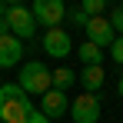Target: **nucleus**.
I'll return each mask as SVG.
<instances>
[{
  "mask_svg": "<svg viewBox=\"0 0 123 123\" xmlns=\"http://www.w3.org/2000/svg\"><path fill=\"white\" fill-rule=\"evenodd\" d=\"M77 53H80V60H83V67H103V50L100 47H93V43L86 40L80 47V50H77Z\"/></svg>",
  "mask_w": 123,
  "mask_h": 123,
  "instance_id": "9b49d317",
  "label": "nucleus"
},
{
  "mask_svg": "<svg viewBox=\"0 0 123 123\" xmlns=\"http://www.w3.org/2000/svg\"><path fill=\"white\" fill-rule=\"evenodd\" d=\"M67 20H73V23H77V27H83V30H86V23H90V17H86V13H83L80 7H73V10H70V13H67Z\"/></svg>",
  "mask_w": 123,
  "mask_h": 123,
  "instance_id": "2eb2a0df",
  "label": "nucleus"
},
{
  "mask_svg": "<svg viewBox=\"0 0 123 123\" xmlns=\"http://www.w3.org/2000/svg\"><path fill=\"white\" fill-rule=\"evenodd\" d=\"M17 63H23V40L7 33V37H0V70H10Z\"/></svg>",
  "mask_w": 123,
  "mask_h": 123,
  "instance_id": "6e6552de",
  "label": "nucleus"
},
{
  "mask_svg": "<svg viewBox=\"0 0 123 123\" xmlns=\"http://www.w3.org/2000/svg\"><path fill=\"white\" fill-rule=\"evenodd\" d=\"M117 93H120V97H123V77H120V80H117Z\"/></svg>",
  "mask_w": 123,
  "mask_h": 123,
  "instance_id": "aec40b11",
  "label": "nucleus"
},
{
  "mask_svg": "<svg viewBox=\"0 0 123 123\" xmlns=\"http://www.w3.org/2000/svg\"><path fill=\"white\" fill-rule=\"evenodd\" d=\"M7 23H10V33L20 37V40H30V37L37 33V20H33V13H30V7H20V3L10 7Z\"/></svg>",
  "mask_w": 123,
  "mask_h": 123,
  "instance_id": "20e7f679",
  "label": "nucleus"
},
{
  "mask_svg": "<svg viewBox=\"0 0 123 123\" xmlns=\"http://www.w3.org/2000/svg\"><path fill=\"white\" fill-rule=\"evenodd\" d=\"M70 117H73V123H97L100 120V97L97 93H80L70 103Z\"/></svg>",
  "mask_w": 123,
  "mask_h": 123,
  "instance_id": "39448f33",
  "label": "nucleus"
},
{
  "mask_svg": "<svg viewBox=\"0 0 123 123\" xmlns=\"http://www.w3.org/2000/svg\"><path fill=\"white\" fill-rule=\"evenodd\" d=\"M40 113L47 117V120H60L63 113H70V100H67V93L50 90L47 97H40Z\"/></svg>",
  "mask_w": 123,
  "mask_h": 123,
  "instance_id": "1a4fd4ad",
  "label": "nucleus"
},
{
  "mask_svg": "<svg viewBox=\"0 0 123 123\" xmlns=\"http://www.w3.org/2000/svg\"><path fill=\"white\" fill-rule=\"evenodd\" d=\"M17 83H20V90L30 97H47L50 90H53V73L47 70V63L40 60H27L20 63V77H17Z\"/></svg>",
  "mask_w": 123,
  "mask_h": 123,
  "instance_id": "f03ea898",
  "label": "nucleus"
},
{
  "mask_svg": "<svg viewBox=\"0 0 123 123\" xmlns=\"http://www.w3.org/2000/svg\"><path fill=\"white\" fill-rule=\"evenodd\" d=\"M86 40L93 43V47H100V50H110L113 40H117V30L110 27L106 17H93V20L86 23Z\"/></svg>",
  "mask_w": 123,
  "mask_h": 123,
  "instance_id": "0eeeda50",
  "label": "nucleus"
},
{
  "mask_svg": "<svg viewBox=\"0 0 123 123\" xmlns=\"http://www.w3.org/2000/svg\"><path fill=\"white\" fill-rule=\"evenodd\" d=\"M80 10L86 13V17H90V20H93V17H103L106 3H103V0H83V3H80Z\"/></svg>",
  "mask_w": 123,
  "mask_h": 123,
  "instance_id": "ddd939ff",
  "label": "nucleus"
},
{
  "mask_svg": "<svg viewBox=\"0 0 123 123\" xmlns=\"http://www.w3.org/2000/svg\"><path fill=\"white\" fill-rule=\"evenodd\" d=\"M110 27L117 30V37H123V3L110 10Z\"/></svg>",
  "mask_w": 123,
  "mask_h": 123,
  "instance_id": "4468645a",
  "label": "nucleus"
},
{
  "mask_svg": "<svg viewBox=\"0 0 123 123\" xmlns=\"http://www.w3.org/2000/svg\"><path fill=\"white\" fill-rule=\"evenodd\" d=\"M43 50H47V57H70L73 53V40H70V33L63 30V27H53V30H47L43 33Z\"/></svg>",
  "mask_w": 123,
  "mask_h": 123,
  "instance_id": "423d86ee",
  "label": "nucleus"
},
{
  "mask_svg": "<svg viewBox=\"0 0 123 123\" xmlns=\"http://www.w3.org/2000/svg\"><path fill=\"white\" fill-rule=\"evenodd\" d=\"M30 13H33V20L40 23V27H47V30H53V27H60L63 20H67V3L63 0H33L30 3Z\"/></svg>",
  "mask_w": 123,
  "mask_h": 123,
  "instance_id": "7ed1b4c3",
  "label": "nucleus"
},
{
  "mask_svg": "<svg viewBox=\"0 0 123 123\" xmlns=\"http://www.w3.org/2000/svg\"><path fill=\"white\" fill-rule=\"evenodd\" d=\"M103 67H83V73L77 77V83H83V93H97L103 86Z\"/></svg>",
  "mask_w": 123,
  "mask_h": 123,
  "instance_id": "9d476101",
  "label": "nucleus"
},
{
  "mask_svg": "<svg viewBox=\"0 0 123 123\" xmlns=\"http://www.w3.org/2000/svg\"><path fill=\"white\" fill-rule=\"evenodd\" d=\"M77 83V73L73 70H67V67H60V70H53V90H60V93H67L70 86Z\"/></svg>",
  "mask_w": 123,
  "mask_h": 123,
  "instance_id": "f8f14e48",
  "label": "nucleus"
},
{
  "mask_svg": "<svg viewBox=\"0 0 123 123\" xmlns=\"http://www.w3.org/2000/svg\"><path fill=\"white\" fill-rule=\"evenodd\" d=\"M37 106L20 90V83H3L0 86V123H27Z\"/></svg>",
  "mask_w": 123,
  "mask_h": 123,
  "instance_id": "f257e3e1",
  "label": "nucleus"
},
{
  "mask_svg": "<svg viewBox=\"0 0 123 123\" xmlns=\"http://www.w3.org/2000/svg\"><path fill=\"white\" fill-rule=\"evenodd\" d=\"M10 33V23H7V17H0V37H7Z\"/></svg>",
  "mask_w": 123,
  "mask_h": 123,
  "instance_id": "a211bd4d",
  "label": "nucleus"
},
{
  "mask_svg": "<svg viewBox=\"0 0 123 123\" xmlns=\"http://www.w3.org/2000/svg\"><path fill=\"white\" fill-rule=\"evenodd\" d=\"M27 123H50V120H47V117H43V113H40V106H37V110H33V113H30V120H27Z\"/></svg>",
  "mask_w": 123,
  "mask_h": 123,
  "instance_id": "f3484780",
  "label": "nucleus"
},
{
  "mask_svg": "<svg viewBox=\"0 0 123 123\" xmlns=\"http://www.w3.org/2000/svg\"><path fill=\"white\" fill-rule=\"evenodd\" d=\"M110 57H113V63H120V67H123V37H117V40H113Z\"/></svg>",
  "mask_w": 123,
  "mask_h": 123,
  "instance_id": "dca6fc26",
  "label": "nucleus"
},
{
  "mask_svg": "<svg viewBox=\"0 0 123 123\" xmlns=\"http://www.w3.org/2000/svg\"><path fill=\"white\" fill-rule=\"evenodd\" d=\"M7 13H10V7H7V3H0V17H7Z\"/></svg>",
  "mask_w": 123,
  "mask_h": 123,
  "instance_id": "6ab92c4d",
  "label": "nucleus"
}]
</instances>
